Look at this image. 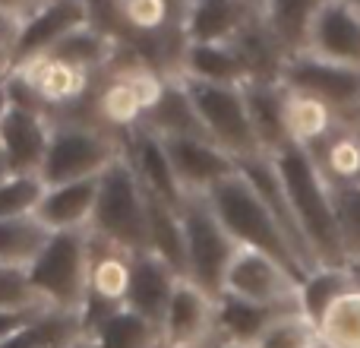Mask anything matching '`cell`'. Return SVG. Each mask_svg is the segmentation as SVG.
Listing matches in <instances>:
<instances>
[{"label":"cell","instance_id":"obj_1","mask_svg":"<svg viewBox=\"0 0 360 348\" xmlns=\"http://www.w3.org/2000/svg\"><path fill=\"white\" fill-rule=\"evenodd\" d=\"M272 162L281 178V187H285L294 222H297L316 266H345L348 260H345L335 209H332V184L319 171L316 159L300 146L288 143L285 149L275 152Z\"/></svg>","mask_w":360,"mask_h":348},{"label":"cell","instance_id":"obj_2","mask_svg":"<svg viewBox=\"0 0 360 348\" xmlns=\"http://www.w3.org/2000/svg\"><path fill=\"white\" fill-rule=\"evenodd\" d=\"M205 203L215 212V218L221 222V228L231 235V241L237 247H253L259 254L278 260L281 266L291 275H297L300 282L307 279V269L300 263V256L294 254L288 235L281 231V225L275 222V216L266 209L256 190L250 187V180L240 171H234L231 178L218 180L209 193H205Z\"/></svg>","mask_w":360,"mask_h":348},{"label":"cell","instance_id":"obj_3","mask_svg":"<svg viewBox=\"0 0 360 348\" xmlns=\"http://www.w3.org/2000/svg\"><path fill=\"white\" fill-rule=\"evenodd\" d=\"M120 156H124V137L105 130L95 120L57 118L38 174H41V180L48 187L86 180V178H98Z\"/></svg>","mask_w":360,"mask_h":348},{"label":"cell","instance_id":"obj_4","mask_svg":"<svg viewBox=\"0 0 360 348\" xmlns=\"http://www.w3.org/2000/svg\"><path fill=\"white\" fill-rule=\"evenodd\" d=\"M89 235L111 241L117 247L139 254L149 250V228H146V193L136 180V171L130 168L127 156L114 159L98 174V197Z\"/></svg>","mask_w":360,"mask_h":348},{"label":"cell","instance_id":"obj_5","mask_svg":"<svg viewBox=\"0 0 360 348\" xmlns=\"http://www.w3.org/2000/svg\"><path fill=\"white\" fill-rule=\"evenodd\" d=\"M25 275L48 307L82 313L89 301V231L51 235Z\"/></svg>","mask_w":360,"mask_h":348},{"label":"cell","instance_id":"obj_6","mask_svg":"<svg viewBox=\"0 0 360 348\" xmlns=\"http://www.w3.org/2000/svg\"><path fill=\"white\" fill-rule=\"evenodd\" d=\"M177 80L184 86L186 99H190L209 143L228 152L234 162L262 156L259 139H256L253 124H250L243 86H218V82L190 80V76H177Z\"/></svg>","mask_w":360,"mask_h":348},{"label":"cell","instance_id":"obj_7","mask_svg":"<svg viewBox=\"0 0 360 348\" xmlns=\"http://www.w3.org/2000/svg\"><path fill=\"white\" fill-rule=\"evenodd\" d=\"M180 231H184V279L199 285L205 294L218 298L231 256L237 244L221 228L205 197H186L180 209Z\"/></svg>","mask_w":360,"mask_h":348},{"label":"cell","instance_id":"obj_8","mask_svg":"<svg viewBox=\"0 0 360 348\" xmlns=\"http://www.w3.org/2000/svg\"><path fill=\"white\" fill-rule=\"evenodd\" d=\"M221 294L250 301L259 307L300 311V279L291 275L278 260L253 247H237L224 269Z\"/></svg>","mask_w":360,"mask_h":348},{"label":"cell","instance_id":"obj_9","mask_svg":"<svg viewBox=\"0 0 360 348\" xmlns=\"http://www.w3.org/2000/svg\"><path fill=\"white\" fill-rule=\"evenodd\" d=\"M281 86L319 99L338 124L360 127V70L338 67L313 54H294L281 67Z\"/></svg>","mask_w":360,"mask_h":348},{"label":"cell","instance_id":"obj_10","mask_svg":"<svg viewBox=\"0 0 360 348\" xmlns=\"http://www.w3.org/2000/svg\"><path fill=\"white\" fill-rule=\"evenodd\" d=\"M89 25L86 0H51L38 13H32L22 25L13 32V44L6 54V73L19 70L38 57L51 54L70 32Z\"/></svg>","mask_w":360,"mask_h":348},{"label":"cell","instance_id":"obj_11","mask_svg":"<svg viewBox=\"0 0 360 348\" xmlns=\"http://www.w3.org/2000/svg\"><path fill=\"white\" fill-rule=\"evenodd\" d=\"M130 266L133 254L111 241L89 235V301L82 311V326L98 323L105 313L127 304L130 292Z\"/></svg>","mask_w":360,"mask_h":348},{"label":"cell","instance_id":"obj_12","mask_svg":"<svg viewBox=\"0 0 360 348\" xmlns=\"http://www.w3.org/2000/svg\"><path fill=\"white\" fill-rule=\"evenodd\" d=\"M215 301L199 285L180 275L168 311L162 320V342L165 348H212L215 339Z\"/></svg>","mask_w":360,"mask_h":348},{"label":"cell","instance_id":"obj_13","mask_svg":"<svg viewBox=\"0 0 360 348\" xmlns=\"http://www.w3.org/2000/svg\"><path fill=\"white\" fill-rule=\"evenodd\" d=\"M51 130H54V118L48 111L10 101L0 127V159L6 171H41Z\"/></svg>","mask_w":360,"mask_h":348},{"label":"cell","instance_id":"obj_14","mask_svg":"<svg viewBox=\"0 0 360 348\" xmlns=\"http://www.w3.org/2000/svg\"><path fill=\"white\" fill-rule=\"evenodd\" d=\"M162 146L186 197H205L218 180L237 171L234 159L202 137H162Z\"/></svg>","mask_w":360,"mask_h":348},{"label":"cell","instance_id":"obj_15","mask_svg":"<svg viewBox=\"0 0 360 348\" xmlns=\"http://www.w3.org/2000/svg\"><path fill=\"white\" fill-rule=\"evenodd\" d=\"M124 156L130 162V168L136 171V180L143 187L146 197L158 199L165 203L168 209L180 212L184 209V187H180L174 168H171L168 156H165V146H162V137L149 127H136L124 137Z\"/></svg>","mask_w":360,"mask_h":348},{"label":"cell","instance_id":"obj_16","mask_svg":"<svg viewBox=\"0 0 360 348\" xmlns=\"http://www.w3.org/2000/svg\"><path fill=\"white\" fill-rule=\"evenodd\" d=\"M304 54L360 70V13L345 0H329L313 19Z\"/></svg>","mask_w":360,"mask_h":348},{"label":"cell","instance_id":"obj_17","mask_svg":"<svg viewBox=\"0 0 360 348\" xmlns=\"http://www.w3.org/2000/svg\"><path fill=\"white\" fill-rule=\"evenodd\" d=\"M10 76L22 80L25 89L35 95V101L48 114L70 111L82 99H89V89H92V76L86 70H76L70 63L57 61V57H38V61L25 63V67L10 70Z\"/></svg>","mask_w":360,"mask_h":348},{"label":"cell","instance_id":"obj_18","mask_svg":"<svg viewBox=\"0 0 360 348\" xmlns=\"http://www.w3.org/2000/svg\"><path fill=\"white\" fill-rule=\"evenodd\" d=\"M177 279H180V273L171 266L168 260H162L158 254H152V250H139V254H133L127 307L136 311L139 317L152 320L155 326H162Z\"/></svg>","mask_w":360,"mask_h":348},{"label":"cell","instance_id":"obj_19","mask_svg":"<svg viewBox=\"0 0 360 348\" xmlns=\"http://www.w3.org/2000/svg\"><path fill=\"white\" fill-rule=\"evenodd\" d=\"M259 0H186L184 38L186 44H224L243 29Z\"/></svg>","mask_w":360,"mask_h":348},{"label":"cell","instance_id":"obj_20","mask_svg":"<svg viewBox=\"0 0 360 348\" xmlns=\"http://www.w3.org/2000/svg\"><path fill=\"white\" fill-rule=\"evenodd\" d=\"M95 197H98V178L48 187L35 218L51 235H57V231H89L95 212Z\"/></svg>","mask_w":360,"mask_h":348},{"label":"cell","instance_id":"obj_21","mask_svg":"<svg viewBox=\"0 0 360 348\" xmlns=\"http://www.w3.org/2000/svg\"><path fill=\"white\" fill-rule=\"evenodd\" d=\"M228 44L237 54L250 82H281V67H285L288 57L278 48V42L272 38V32L262 25L259 6H256V13L243 23V29Z\"/></svg>","mask_w":360,"mask_h":348},{"label":"cell","instance_id":"obj_22","mask_svg":"<svg viewBox=\"0 0 360 348\" xmlns=\"http://www.w3.org/2000/svg\"><path fill=\"white\" fill-rule=\"evenodd\" d=\"M326 4L329 0H259V19L272 32L285 57H294L304 54L310 25Z\"/></svg>","mask_w":360,"mask_h":348},{"label":"cell","instance_id":"obj_23","mask_svg":"<svg viewBox=\"0 0 360 348\" xmlns=\"http://www.w3.org/2000/svg\"><path fill=\"white\" fill-rule=\"evenodd\" d=\"M291 311H278V307H259L250 301L231 298V294H218L215 301V339L218 342H234L253 348L256 339L281 317Z\"/></svg>","mask_w":360,"mask_h":348},{"label":"cell","instance_id":"obj_24","mask_svg":"<svg viewBox=\"0 0 360 348\" xmlns=\"http://www.w3.org/2000/svg\"><path fill=\"white\" fill-rule=\"evenodd\" d=\"M281 120H285L288 143L300 146V149L319 146L338 127V118L332 114V108H326L323 101L313 99V95L294 92V89H285V99H281Z\"/></svg>","mask_w":360,"mask_h":348},{"label":"cell","instance_id":"obj_25","mask_svg":"<svg viewBox=\"0 0 360 348\" xmlns=\"http://www.w3.org/2000/svg\"><path fill=\"white\" fill-rule=\"evenodd\" d=\"M86 336L92 339L95 348H165L162 326L139 317L127 304L105 313L98 323L89 326Z\"/></svg>","mask_w":360,"mask_h":348},{"label":"cell","instance_id":"obj_26","mask_svg":"<svg viewBox=\"0 0 360 348\" xmlns=\"http://www.w3.org/2000/svg\"><path fill=\"white\" fill-rule=\"evenodd\" d=\"M243 95H247L250 124H253V133H256V139H259L262 156H275L278 149L288 146L285 120H281L285 86H281V82H247Z\"/></svg>","mask_w":360,"mask_h":348},{"label":"cell","instance_id":"obj_27","mask_svg":"<svg viewBox=\"0 0 360 348\" xmlns=\"http://www.w3.org/2000/svg\"><path fill=\"white\" fill-rule=\"evenodd\" d=\"M177 76L218 82V86H247L250 82L228 42L224 44H186L184 57H180Z\"/></svg>","mask_w":360,"mask_h":348},{"label":"cell","instance_id":"obj_28","mask_svg":"<svg viewBox=\"0 0 360 348\" xmlns=\"http://www.w3.org/2000/svg\"><path fill=\"white\" fill-rule=\"evenodd\" d=\"M79 336H86L82 313L44 307L35 320H29L19 333H13L0 348H67Z\"/></svg>","mask_w":360,"mask_h":348},{"label":"cell","instance_id":"obj_29","mask_svg":"<svg viewBox=\"0 0 360 348\" xmlns=\"http://www.w3.org/2000/svg\"><path fill=\"white\" fill-rule=\"evenodd\" d=\"M92 114H95V124H101L105 130L117 133V137H127L130 130L143 127V120H146L136 92L130 89V82H127L124 76H111V80L95 92Z\"/></svg>","mask_w":360,"mask_h":348},{"label":"cell","instance_id":"obj_30","mask_svg":"<svg viewBox=\"0 0 360 348\" xmlns=\"http://www.w3.org/2000/svg\"><path fill=\"white\" fill-rule=\"evenodd\" d=\"M316 159L319 171L329 184H354L360 180V127L338 124L319 146L307 149Z\"/></svg>","mask_w":360,"mask_h":348},{"label":"cell","instance_id":"obj_31","mask_svg":"<svg viewBox=\"0 0 360 348\" xmlns=\"http://www.w3.org/2000/svg\"><path fill=\"white\" fill-rule=\"evenodd\" d=\"M117 48H120V42H114L111 35H105L101 29H95V25L89 23V25H82V29L70 32V35L44 57H57V61L70 63V67H76V70H86V73L92 76V73H98V70L111 67L114 57H117Z\"/></svg>","mask_w":360,"mask_h":348},{"label":"cell","instance_id":"obj_32","mask_svg":"<svg viewBox=\"0 0 360 348\" xmlns=\"http://www.w3.org/2000/svg\"><path fill=\"white\" fill-rule=\"evenodd\" d=\"M51 231L32 218H0V266L29 269L32 260L41 254Z\"/></svg>","mask_w":360,"mask_h":348},{"label":"cell","instance_id":"obj_33","mask_svg":"<svg viewBox=\"0 0 360 348\" xmlns=\"http://www.w3.org/2000/svg\"><path fill=\"white\" fill-rule=\"evenodd\" d=\"M149 130H155L158 137H202V127H199V118L193 111L190 99H186L184 86H180L177 76H168V89H165L162 101L155 105V111L143 120Z\"/></svg>","mask_w":360,"mask_h":348},{"label":"cell","instance_id":"obj_34","mask_svg":"<svg viewBox=\"0 0 360 348\" xmlns=\"http://www.w3.org/2000/svg\"><path fill=\"white\" fill-rule=\"evenodd\" d=\"M316 336L326 348H360V288H348L319 317Z\"/></svg>","mask_w":360,"mask_h":348},{"label":"cell","instance_id":"obj_35","mask_svg":"<svg viewBox=\"0 0 360 348\" xmlns=\"http://www.w3.org/2000/svg\"><path fill=\"white\" fill-rule=\"evenodd\" d=\"M348 288H354L348 266H319L300 282V313L310 323H319L329 304L335 298H342Z\"/></svg>","mask_w":360,"mask_h":348},{"label":"cell","instance_id":"obj_36","mask_svg":"<svg viewBox=\"0 0 360 348\" xmlns=\"http://www.w3.org/2000/svg\"><path fill=\"white\" fill-rule=\"evenodd\" d=\"M146 228H149V250L168 260L184 275V231H180V212L165 203L146 197Z\"/></svg>","mask_w":360,"mask_h":348},{"label":"cell","instance_id":"obj_37","mask_svg":"<svg viewBox=\"0 0 360 348\" xmlns=\"http://www.w3.org/2000/svg\"><path fill=\"white\" fill-rule=\"evenodd\" d=\"M44 193L48 184L38 171H10L0 184V218H32Z\"/></svg>","mask_w":360,"mask_h":348},{"label":"cell","instance_id":"obj_38","mask_svg":"<svg viewBox=\"0 0 360 348\" xmlns=\"http://www.w3.org/2000/svg\"><path fill=\"white\" fill-rule=\"evenodd\" d=\"M332 209H335V225H338V237H342L345 260L351 263L360 256V180H354V184H332Z\"/></svg>","mask_w":360,"mask_h":348},{"label":"cell","instance_id":"obj_39","mask_svg":"<svg viewBox=\"0 0 360 348\" xmlns=\"http://www.w3.org/2000/svg\"><path fill=\"white\" fill-rule=\"evenodd\" d=\"M316 342H319L316 323H310L300 311H291V313H281V317L256 339L253 348H313Z\"/></svg>","mask_w":360,"mask_h":348},{"label":"cell","instance_id":"obj_40","mask_svg":"<svg viewBox=\"0 0 360 348\" xmlns=\"http://www.w3.org/2000/svg\"><path fill=\"white\" fill-rule=\"evenodd\" d=\"M29 307H48L35 294L25 269L0 266V311H29Z\"/></svg>","mask_w":360,"mask_h":348},{"label":"cell","instance_id":"obj_41","mask_svg":"<svg viewBox=\"0 0 360 348\" xmlns=\"http://www.w3.org/2000/svg\"><path fill=\"white\" fill-rule=\"evenodd\" d=\"M44 4H51V0H0V19H6L10 25H22Z\"/></svg>","mask_w":360,"mask_h":348},{"label":"cell","instance_id":"obj_42","mask_svg":"<svg viewBox=\"0 0 360 348\" xmlns=\"http://www.w3.org/2000/svg\"><path fill=\"white\" fill-rule=\"evenodd\" d=\"M41 311L44 307H29V311H0V345H4L13 333L22 330L29 320H35Z\"/></svg>","mask_w":360,"mask_h":348},{"label":"cell","instance_id":"obj_43","mask_svg":"<svg viewBox=\"0 0 360 348\" xmlns=\"http://www.w3.org/2000/svg\"><path fill=\"white\" fill-rule=\"evenodd\" d=\"M10 108V92H6V82L0 80V127H4V114Z\"/></svg>","mask_w":360,"mask_h":348},{"label":"cell","instance_id":"obj_44","mask_svg":"<svg viewBox=\"0 0 360 348\" xmlns=\"http://www.w3.org/2000/svg\"><path fill=\"white\" fill-rule=\"evenodd\" d=\"M348 273H351V279H354V285L360 288V256H357V260H351V263H348Z\"/></svg>","mask_w":360,"mask_h":348},{"label":"cell","instance_id":"obj_45","mask_svg":"<svg viewBox=\"0 0 360 348\" xmlns=\"http://www.w3.org/2000/svg\"><path fill=\"white\" fill-rule=\"evenodd\" d=\"M67 348H95V345H92V339H89V336H79L73 345H67Z\"/></svg>","mask_w":360,"mask_h":348},{"label":"cell","instance_id":"obj_46","mask_svg":"<svg viewBox=\"0 0 360 348\" xmlns=\"http://www.w3.org/2000/svg\"><path fill=\"white\" fill-rule=\"evenodd\" d=\"M212 348H247V345H234V342H215Z\"/></svg>","mask_w":360,"mask_h":348},{"label":"cell","instance_id":"obj_47","mask_svg":"<svg viewBox=\"0 0 360 348\" xmlns=\"http://www.w3.org/2000/svg\"><path fill=\"white\" fill-rule=\"evenodd\" d=\"M6 174H10V171H6V165H4V159H0V184H4V178H6Z\"/></svg>","mask_w":360,"mask_h":348},{"label":"cell","instance_id":"obj_48","mask_svg":"<svg viewBox=\"0 0 360 348\" xmlns=\"http://www.w3.org/2000/svg\"><path fill=\"white\" fill-rule=\"evenodd\" d=\"M345 4H348V6H354V10L360 13V0H345Z\"/></svg>","mask_w":360,"mask_h":348},{"label":"cell","instance_id":"obj_49","mask_svg":"<svg viewBox=\"0 0 360 348\" xmlns=\"http://www.w3.org/2000/svg\"><path fill=\"white\" fill-rule=\"evenodd\" d=\"M313 348H326V345H323V342H316V345H313Z\"/></svg>","mask_w":360,"mask_h":348},{"label":"cell","instance_id":"obj_50","mask_svg":"<svg viewBox=\"0 0 360 348\" xmlns=\"http://www.w3.org/2000/svg\"><path fill=\"white\" fill-rule=\"evenodd\" d=\"M0 80H4V67H0Z\"/></svg>","mask_w":360,"mask_h":348}]
</instances>
